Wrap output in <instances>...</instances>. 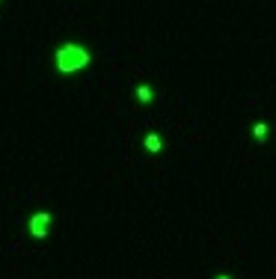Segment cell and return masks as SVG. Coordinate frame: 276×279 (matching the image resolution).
<instances>
[{"instance_id": "5", "label": "cell", "mask_w": 276, "mask_h": 279, "mask_svg": "<svg viewBox=\"0 0 276 279\" xmlns=\"http://www.w3.org/2000/svg\"><path fill=\"white\" fill-rule=\"evenodd\" d=\"M252 134H255L258 140H261V137H267V125H264V122H258V125H255V131H252Z\"/></svg>"}, {"instance_id": "3", "label": "cell", "mask_w": 276, "mask_h": 279, "mask_svg": "<svg viewBox=\"0 0 276 279\" xmlns=\"http://www.w3.org/2000/svg\"><path fill=\"white\" fill-rule=\"evenodd\" d=\"M137 101H140V104H149V101H152V86L140 83V86H137Z\"/></svg>"}, {"instance_id": "2", "label": "cell", "mask_w": 276, "mask_h": 279, "mask_svg": "<svg viewBox=\"0 0 276 279\" xmlns=\"http://www.w3.org/2000/svg\"><path fill=\"white\" fill-rule=\"evenodd\" d=\"M48 223H51V214H48V211H42V214L30 217L27 229L33 232V238H48Z\"/></svg>"}, {"instance_id": "6", "label": "cell", "mask_w": 276, "mask_h": 279, "mask_svg": "<svg viewBox=\"0 0 276 279\" xmlns=\"http://www.w3.org/2000/svg\"><path fill=\"white\" fill-rule=\"evenodd\" d=\"M217 279H229V276H217Z\"/></svg>"}, {"instance_id": "4", "label": "cell", "mask_w": 276, "mask_h": 279, "mask_svg": "<svg viewBox=\"0 0 276 279\" xmlns=\"http://www.w3.org/2000/svg\"><path fill=\"white\" fill-rule=\"evenodd\" d=\"M146 149H149V152H160V137H157V134H149V137H146Z\"/></svg>"}, {"instance_id": "1", "label": "cell", "mask_w": 276, "mask_h": 279, "mask_svg": "<svg viewBox=\"0 0 276 279\" xmlns=\"http://www.w3.org/2000/svg\"><path fill=\"white\" fill-rule=\"evenodd\" d=\"M54 65H57V71H62V74H71V71L89 65V51L80 48V45H74V42H68V45H62L60 51L54 54Z\"/></svg>"}]
</instances>
